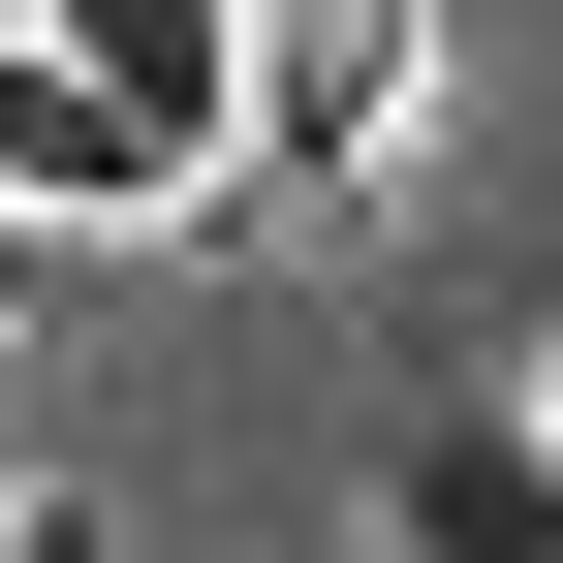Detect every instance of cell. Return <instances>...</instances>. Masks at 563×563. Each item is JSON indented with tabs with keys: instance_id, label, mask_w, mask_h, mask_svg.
<instances>
[{
	"instance_id": "obj_1",
	"label": "cell",
	"mask_w": 563,
	"mask_h": 563,
	"mask_svg": "<svg viewBox=\"0 0 563 563\" xmlns=\"http://www.w3.org/2000/svg\"><path fill=\"white\" fill-rule=\"evenodd\" d=\"M0 32H32V63H95V95L220 188V125H251V0H0Z\"/></svg>"
},
{
	"instance_id": "obj_2",
	"label": "cell",
	"mask_w": 563,
	"mask_h": 563,
	"mask_svg": "<svg viewBox=\"0 0 563 563\" xmlns=\"http://www.w3.org/2000/svg\"><path fill=\"white\" fill-rule=\"evenodd\" d=\"M157 188H188V157H157V125L95 95V63H32V32H0V220L63 251V220H157Z\"/></svg>"
},
{
	"instance_id": "obj_3",
	"label": "cell",
	"mask_w": 563,
	"mask_h": 563,
	"mask_svg": "<svg viewBox=\"0 0 563 563\" xmlns=\"http://www.w3.org/2000/svg\"><path fill=\"white\" fill-rule=\"evenodd\" d=\"M376 532H407V563H563V439H532V407H470V439H376Z\"/></svg>"
},
{
	"instance_id": "obj_4",
	"label": "cell",
	"mask_w": 563,
	"mask_h": 563,
	"mask_svg": "<svg viewBox=\"0 0 563 563\" xmlns=\"http://www.w3.org/2000/svg\"><path fill=\"white\" fill-rule=\"evenodd\" d=\"M0 313H32V220H0Z\"/></svg>"
},
{
	"instance_id": "obj_5",
	"label": "cell",
	"mask_w": 563,
	"mask_h": 563,
	"mask_svg": "<svg viewBox=\"0 0 563 563\" xmlns=\"http://www.w3.org/2000/svg\"><path fill=\"white\" fill-rule=\"evenodd\" d=\"M532 439H563V344H532Z\"/></svg>"
},
{
	"instance_id": "obj_6",
	"label": "cell",
	"mask_w": 563,
	"mask_h": 563,
	"mask_svg": "<svg viewBox=\"0 0 563 563\" xmlns=\"http://www.w3.org/2000/svg\"><path fill=\"white\" fill-rule=\"evenodd\" d=\"M0 563H32V501H0Z\"/></svg>"
}]
</instances>
